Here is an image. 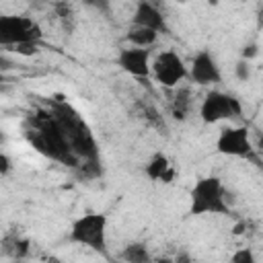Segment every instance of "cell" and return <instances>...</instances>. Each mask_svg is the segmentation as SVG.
<instances>
[{
  "label": "cell",
  "instance_id": "obj_1",
  "mask_svg": "<svg viewBox=\"0 0 263 263\" xmlns=\"http://www.w3.org/2000/svg\"><path fill=\"white\" fill-rule=\"evenodd\" d=\"M55 123L60 125V129L64 132L70 150L74 152V156L78 160H95L99 158V148L97 142L90 134V129L86 127V123L82 121V117L66 103L55 107Z\"/></svg>",
  "mask_w": 263,
  "mask_h": 263
},
{
  "label": "cell",
  "instance_id": "obj_2",
  "mask_svg": "<svg viewBox=\"0 0 263 263\" xmlns=\"http://www.w3.org/2000/svg\"><path fill=\"white\" fill-rule=\"evenodd\" d=\"M29 142L33 144V148L41 154H45L51 160H58L62 164H68L70 168H76L80 164V160L74 156V152L68 146V140L64 136V132L60 129V125L55 123L53 117L39 121L37 127L33 129V134L29 136Z\"/></svg>",
  "mask_w": 263,
  "mask_h": 263
},
{
  "label": "cell",
  "instance_id": "obj_3",
  "mask_svg": "<svg viewBox=\"0 0 263 263\" xmlns=\"http://www.w3.org/2000/svg\"><path fill=\"white\" fill-rule=\"evenodd\" d=\"M189 199H191V203H189V214L191 216H205V214L228 216L230 214L224 185L216 175L199 179L191 187Z\"/></svg>",
  "mask_w": 263,
  "mask_h": 263
},
{
  "label": "cell",
  "instance_id": "obj_4",
  "mask_svg": "<svg viewBox=\"0 0 263 263\" xmlns=\"http://www.w3.org/2000/svg\"><path fill=\"white\" fill-rule=\"evenodd\" d=\"M68 236L76 245H84L92 251L107 253V216L101 212L82 214L74 220Z\"/></svg>",
  "mask_w": 263,
  "mask_h": 263
},
{
  "label": "cell",
  "instance_id": "obj_5",
  "mask_svg": "<svg viewBox=\"0 0 263 263\" xmlns=\"http://www.w3.org/2000/svg\"><path fill=\"white\" fill-rule=\"evenodd\" d=\"M43 31L37 21L25 14H0V45L16 47L21 43H39Z\"/></svg>",
  "mask_w": 263,
  "mask_h": 263
},
{
  "label": "cell",
  "instance_id": "obj_6",
  "mask_svg": "<svg viewBox=\"0 0 263 263\" xmlns=\"http://www.w3.org/2000/svg\"><path fill=\"white\" fill-rule=\"evenodd\" d=\"M240 115H242L240 101L222 90H210L203 97L201 107H199V117L208 125L224 121V119H236Z\"/></svg>",
  "mask_w": 263,
  "mask_h": 263
},
{
  "label": "cell",
  "instance_id": "obj_7",
  "mask_svg": "<svg viewBox=\"0 0 263 263\" xmlns=\"http://www.w3.org/2000/svg\"><path fill=\"white\" fill-rule=\"evenodd\" d=\"M150 72L154 74L156 82L162 84L164 88H173L181 80L187 78V68H185L183 60L177 55V51H173V49L160 51L154 58V62L150 64Z\"/></svg>",
  "mask_w": 263,
  "mask_h": 263
},
{
  "label": "cell",
  "instance_id": "obj_8",
  "mask_svg": "<svg viewBox=\"0 0 263 263\" xmlns=\"http://www.w3.org/2000/svg\"><path fill=\"white\" fill-rule=\"evenodd\" d=\"M187 76L199 86H210V84L222 82V70H220L216 58L208 49H201L199 53L193 55V62H191V68L187 70Z\"/></svg>",
  "mask_w": 263,
  "mask_h": 263
},
{
  "label": "cell",
  "instance_id": "obj_9",
  "mask_svg": "<svg viewBox=\"0 0 263 263\" xmlns=\"http://www.w3.org/2000/svg\"><path fill=\"white\" fill-rule=\"evenodd\" d=\"M216 150L224 156L247 158L253 150L247 127H224L216 140Z\"/></svg>",
  "mask_w": 263,
  "mask_h": 263
},
{
  "label": "cell",
  "instance_id": "obj_10",
  "mask_svg": "<svg viewBox=\"0 0 263 263\" xmlns=\"http://www.w3.org/2000/svg\"><path fill=\"white\" fill-rule=\"evenodd\" d=\"M115 62L129 76L148 78L152 74L150 72V49H140V47H132V45L129 47H121L117 51Z\"/></svg>",
  "mask_w": 263,
  "mask_h": 263
},
{
  "label": "cell",
  "instance_id": "obj_11",
  "mask_svg": "<svg viewBox=\"0 0 263 263\" xmlns=\"http://www.w3.org/2000/svg\"><path fill=\"white\" fill-rule=\"evenodd\" d=\"M132 25L134 27H142V29H150L154 33H168V25L164 14L158 10L156 4L148 2V0H140L136 4L134 16H132Z\"/></svg>",
  "mask_w": 263,
  "mask_h": 263
},
{
  "label": "cell",
  "instance_id": "obj_12",
  "mask_svg": "<svg viewBox=\"0 0 263 263\" xmlns=\"http://www.w3.org/2000/svg\"><path fill=\"white\" fill-rule=\"evenodd\" d=\"M0 251L2 255L14 259V261H21L25 257H29V251H31V240L25 238V236H18V234H8L4 236V240L0 242Z\"/></svg>",
  "mask_w": 263,
  "mask_h": 263
},
{
  "label": "cell",
  "instance_id": "obj_13",
  "mask_svg": "<svg viewBox=\"0 0 263 263\" xmlns=\"http://www.w3.org/2000/svg\"><path fill=\"white\" fill-rule=\"evenodd\" d=\"M156 39H158V33L142 27H132L125 33V41L132 43V47H140V49H150L156 43Z\"/></svg>",
  "mask_w": 263,
  "mask_h": 263
},
{
  "label": "cell",
  "instance_id": "obj_14",
  "mask_svg": "<svg viewBox=\"0 0 263 263\" xmlns=\"http://www.w3.org/2000/svg\"><path fill=\"white\" fill-rule=\"evenodd\" d=\"M121 259L125 263H152V255L144 242H129L121 251Z\"/></svg>",
  "mask_w": 263,
  "mask_h": 263
},
{
  "label": "cell",
  "instance_id": "obj_15",
  "mask_svg": "<svg viewBox=\"0 0 263 263\" xmlns=\"http://www.w3.org/2000/svg\"><path fill=\"white\" fill-rule=\"evenodd\" d=\"M168 168H171L168 156H166V154H162V152H156V154L148 160V164L144 166V173H146L152 181H160V179H162V175H164Z\"/></svg>",
  "mask_w": 263,
  "mask_h": 263
},
{
  "label": "cell",
  "instance_id": "obj_16",
  "mask_svg": "<svg viewBox=\"0 0 263 263\" xmlns=\"http://www.w3.org/2000/svg\"><path fill=\"white\" fill-rule=\"evenodd\" d=\"M189 107H191V92H189L187 88H181V90L175 95V99H173V107H171L173 117L179 119V121L187 119Z\"/></svg>",
  "mask_w": 263,
  "mask_h": 263
},
{
  "label": "cell",
  "instance_id": "obj_17",
  "mask_svg": "<svg viewBox=\"0 0 263 263\" xmlns=\"http://www.w3.org/2000/svg\"><path fill=\"white\" fill-rule=\"evenodd\" d=\"M74 171H76L78 177H82V179H97V177H101V173H103L99 158H95V160H84V162L80 160V164H78Z\"/></svg>",
  "mask_w": 263,
  "mask_h": 263
},
{
  "label": "cell",
  "instance_id": "obj_18",
  "mask_svg": "<svg viewBox=\"0 0 263 263\" xmlns=\"http://www.w3.org/2000/svg\"><path fill=\"white\" fill-rule=\"evenodd\" d=\"M55 10H58V16L62 21V27L70 33L76 25V18H74V12H72V6L70 4H55Z\"/></svg>",
  "mask_w": 263,
  "mask_h": 263
},
{
  "label": "cell",
  "instance_id": "obj_19",
  "mask_svg": "<svg viewBox=\"0 0 263 263\" xmlns=\"http://www.w3.org/2000/svg\"><path fill=\"white\" fill-rule=\"evenodd\" d=\"M230 263H257V259H255L253 249L245 247V249H238V251H234V253H232Z\"/></svg>",
  "mask_w": 263,
  "mask_h": 263
},
{
  "label": "cell",
  "instance_id": "obj_20",
  "mask_svg": "<svg viewBox=\"0 0 263 263\" xmlns=\"http://www.w3.org/2000/svg\"><path fill=\"white\" fill-rule=\"evenodd\" d=\"M234 74H236V78H238V80H242V82H247V80L251 78V74H253V68H251V62H245V60H238V62H236V66H234Z\"/></svg>",
  "mask_w": 263,
  "mask_h": 263
},
{
  "label": "cell",
  "instance_id": "obj_21",
  "mask_svg": "<svg viewBox=\"0 0 263 263\" xmlns=\"http://www.w3.org/2000/svg\"><path fill=\"white\" fill-rule=\"evenodd\" d=\"M14 51L18 55H35L39 51V43H21L14 47Z\"/></svg>",
  "mask_w": 263,
  "mask_h": 263
},
{
  "label": "cell",
  "instance_id": "obj_22",
  "mask_svg": "<svg viewBox=\"0 0 263 263\" xmlns=\"http://www.w3.org/2000/svg\"><path fill=\"white\" fill-rule=\"evenodd\" d=\"M257 55H259V45H257V43H249V45L242 47V58H240V60L251 62V60L257 58Z\"/></svg>",
  "mask_w": 263,
  "mask_h": 263
},
{
  "label": "cell",
  "instance_id": "obj_23",
  "mask_svg": "<svg viewBox=\"0 0 263 263\" xmlns=\"http://www.w3.org/2000/svg\"><path fill=\"white\" fill-rule=\"evenodd\" d=\"M12 171V162H10V158L0 150V175H8Z\"/></svg>",
  "mask_w": 263,
  "mask_h": 263
},
{
  "label": "cell",
  "instance_id": "obj_24",
  "mask_svg": "<svg viewBox=\"0 0 263 263\" xmlns=\"http://www.w3.org/2000/svg\"><path fill=\"white\" fill-rule=\"evenodd\" d=\"M173 263H193V259H191V255H189V251H179L175 257H173Z\"/></svg>",
  "mask_w": 263,
  "mask_h": 263
},
{
  "label": "cell",
  "instance_id": "obj_25",
  "mask_svg": "<svg viewBox=\"0 0 263 263\" xmlns=\"http://www.w3.org/2000/svg\"><path fill=\"white\" fill-rule=\"evenodd\" d=\"M173 179H175V168L171 166L164 175H162V179H160V183H173Z\"/></svg>",
  "mask_w": 263,
  "mask_h": 263
},
{
  "label": "cell",
  "instance_id": "obj_26",
  "mask_svg": "<svg viewBox=\"0 0 263 263\" xmlns=\"http://www.w3.org/2000/svg\"><path fill=\"white\" fill-rule=\"evenodd\" d=\"M245 228H247V224H245V222H240V224H236V226H234V230H232V232H234V234H242V232H245Z\"/></svg>",
  "mask_w": 263,
  "mask_h": 263
},
{
  "label": "cell",
  "instance_id": "obj_27",
  "mask_svg": "<svg viewBox=\"0 0 263 263\" xmlns=\"http://www.w3.org/2000/svg\"><path fill=\"white\" fill-rule=\"evenodd\" d=\"M152 263H173V257H158V259H154Z\"/></svg>",
  "mask_w": 263,
  "mask_h": 263
},
{
  "label": "cell",
  "instance_id": "obj_28",
  "mask_svg": "<svg viewBox=\"0 0 263 263\" xmlns=\"http://www.w3.org/2000/svg\"><path fill=\"white\" fill-rule=\"evenodd\" d=\"M47 263H62V261H60L58 257H53V255H49V257H47Z\"/></svg>",
  "mask_w": 263,
  "mask_h": 263
},
{
  "label": "cell",
  "instance_id": "obj_29",
  "mask_svg": "<svg viewBox=\"0 0 263 263\" xmlns=\"http://www.w3.org/2000/svg\"><path fill=\"white\" fill-rule=\"evenodd\" d=\"M8 66V62L4 60V55H0V68H6Z\"/></svg>",
  "mask_w": 263,
  "mask_h": 263
},
{
  "label": "cell",
  "instance_id": "obj_30",
  "mask_svg": "<svg viewBox=\"0 0 263 263\" xmlns=\"http://www.w3.org/2000/svg\"><path fill=\"white\" fill-rule=\"evenodd\" d=\"M4 142H6V136H4L2 132H0V144H4Z\"/></svg>",
  "mask_w": 263,
  "mask_h": 263
},
{
  "label": "cell",
  "instance_id": "obj_31",
  "mask_svg": "<svg viewBox=\"0 0 263 263\" xmlns=\"http://www.w3.org/2000/svg\"><path fill=\"white\" fill-rule=\"evenodd\" d=\"M4 80H6V78H4V74H2V72H0V84H2V82H4Z\"/></svg>",
  "mask_w": 263,
  "mask_h": 263
}]
</instances>
